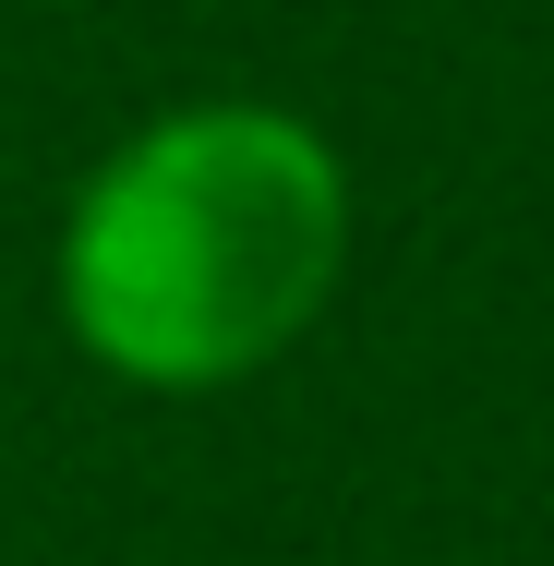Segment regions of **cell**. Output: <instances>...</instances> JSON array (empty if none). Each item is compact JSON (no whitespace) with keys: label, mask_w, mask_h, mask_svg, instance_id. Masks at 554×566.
Returning a JSON list of instances; mask_svg holds the SVG:
<instances>
[{"label":"cell","mask_w":554,"mask_h":566,"mask_svg":"<svg viewBox=\"0 0 554 566\" xmlns=\"http://www.w3.org/2000/svg\"><path fill=\"white\" fill-rule=\"evenodd\" d=\"M349 193L278 109H181L121 145L61 241L73 338L133 386H229L326 314Z\"/></svg>","instance_id":"obj_1"}]
</instances>
